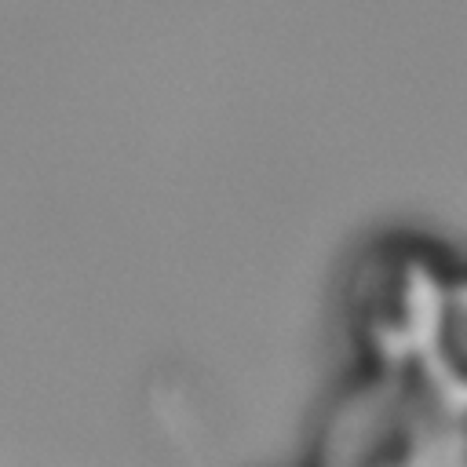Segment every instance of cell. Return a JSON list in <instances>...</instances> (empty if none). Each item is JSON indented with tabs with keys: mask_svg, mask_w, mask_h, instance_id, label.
Instances as JSON below:
<instances>
[{
	"mask_svg": "<svg viewBox=\"0 0 467 467\" xmlns=\"http://www.w3.org/2000/svg\"><path fill=\"white\" fill-rule=\"evenodd\" d=\"M416 343L427 376L441 390L467 398V281L431 288Z\"/></svg>",
	"mask_w": 467,
	"mask_h": 467,
	"instance_id": "6da1fadb",
	"label": "cell"
},
{
	"mask_svg": "<svg viewBox=\"0 0 467 467\" xmlns=\"http://www.w3.org/2000/svg\"><path fill=\"white\" fill-rule=\"evenodd\" d=\"M456 438H460V441H456V445H460V449H463V445H467V427H456Z\"/></svg>",
	"mask_w": 467,
	"mask_h": 467,
	"instance_id": "7a4b0ae2",
	"label": "cell"
}]
</instances>
